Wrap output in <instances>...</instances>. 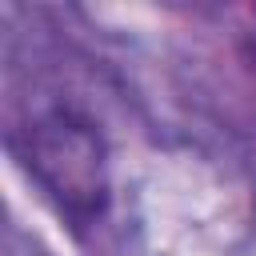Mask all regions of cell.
<instances>
[{
  "label": "cell",
  "mask_w": 256,
  "mask_h": 256,
  "mask_svg": "<svg viewBox=\"0 0 256 256\" xmlns=\"http://www.w3.org/2000/svg\"><path fill=\"white\" fill-rule=\"evenodd\" d=\"M28 168L76 220H92L108 200V152L84 116L52 112L36 120L28 128Z\"/></svg>",
  "instance_id": "cell-1"
}]
</instances>
